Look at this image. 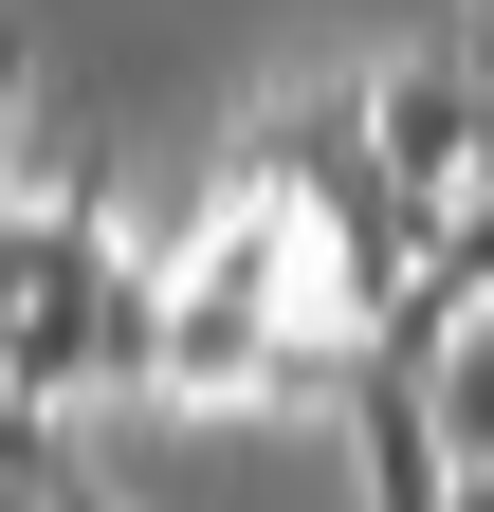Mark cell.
Returning a JSON list of instances; mask_svg holds the SVG:
<instances>
[{
  "instance_id": "cell-1",
  "label": "cell",
  "mask_w": 494,
  "mask_h": 512,
  "mask_svg": "<svg viewBox=\"0 0 494 512\" xmlns=\"http://www.w3.org/2000/svg\"><path fill=\"white\" fill-rule=\"evenodd\" d=\"M366 147H385L421 202L458 220L476 183H494V55H476V37H440V55H385V74H366Z\"/></svg>"
},
{
  "instance_id": "cell-2",
  "label": "cell",
  "mask_w": 494,
  "mask_h": 512,
  "mask_svg": "<svg viewBox=\"0 0 494 512\" xmlns=\"http://www.w3.org/2000/svg\"><path fill=\"white\" fill-rule=\"evenodd\" d=\"M275 384H293V311L275 293H220V275L165 293V384H147L165 421H257Z\"/></svg>"
},
{
  "instance_id": "cell-3",
  "label": "cell",
  "mask_w": 494,
  "mask_h": 512,
  "mask_svg": "<svg viewBox=\"0 0 494 512\" xmlns=\"http://www.w3.org/2000/svg\"><path fill=\"white\" fill-rule=\"evenodd\" d=\"M458 476H476V458H458L440 384L366 348V384H348V494H366V512H458Z\"/></svg>"
},
{
  "instance_id": "cell-4",
  "label": "cell",
  "mask_w": 494,
  "mask_h": 512,
  "mask_svg": "<svg viewBox=\"0 0 494 512\" xmlns=\"http://www.w3.org/2000/svg\"><path fill=\"white\" fill-rule=\"evenodd\" d=\"M238 165H257V183H330V165H366V74H312V92H275L257 128H238Z\"/></svg>"
},
{
  "instance_id": "cell-5",
  "label": "cell",
  "mask_w": 494,
  "mask_h": 512,
  "mask_svg": "<svg viewBox=\"0 0 494 512\" xmlns=\"http://www.w3.org/2000/svg\"><path fill=\"white\" fill-rule=\"evenodd\" d=\"M421 384H440V421H458V458H494V311H476V330H458L440 366H421Z\"/></svg>"
},
{
  "instance_id": "cell-6",
  "label": "cell",
  "mask_w": 494,
  "mask_h": 512,
  "mask_svg": "<svg viewBox=\"0 0 494 512\" xmlns=\"http://www.w3.org/2000/svg\"><path fill=\"white\" fill-rule=\"evenodd\" d=\"M19 110H37V37L0 19V183H19Z\"/></svg>"
},
{
  "instance_id": "cell-7",
  "label": "cell",
  "mask_w": 494,
  "mask_h": 512,
  "mask_svg": "<svg viewBox=\"0 0 494 512\" xmlns=\"http://www.w3.org/2000/svg\"><path fill=\"white\" fill-rule=\"evenodd\" d=\"M440 256H458V275H476V293H494V183H476V202H458V220H440Z\"/></svg>"
},
{
  "instance_id": "cell-8",
  "label": "cell",
  "mask_w": 494,
  "mask_h": 512,
  "mask_svg": "<svg viewBox=\"0 0 494 512\" xmlns=\"http://www.w3.org/2000/svg\"><path fill=\"white\" fill-rule=\"evenodd\" d=\"M458 37H476V55H494V0H458Z\"/></svg>"
},
{
  "instance_id": "cell-9",
  "label": "cell",
  "mask_w": 494,
  "mask_h": 512,
  "mask_svg": "<svg viewBox=\"0 0 494 512\" xmlns=\"http://www.w3.org/2000/svg\"><path fill=\"white\" fill-rule=\"evenodd\" d=\"M458 512H494V458H476V476H458Z\"/></svg>"
},
{
  "instance_id": "cell-10",
  "label": "cell",
  "mask_w": 494,
  "mask_h": 512,
  "mask_svg": "<svg viewBox=\"0 0 494 512\" xmlns=\"http://www.w3.org/2000/svg\"><path fill=\"white\" fill-rule=\"evenodd\" d=\"M74 512H110V494H92V476H74Z\"/></svg>"
}]
</instances>
